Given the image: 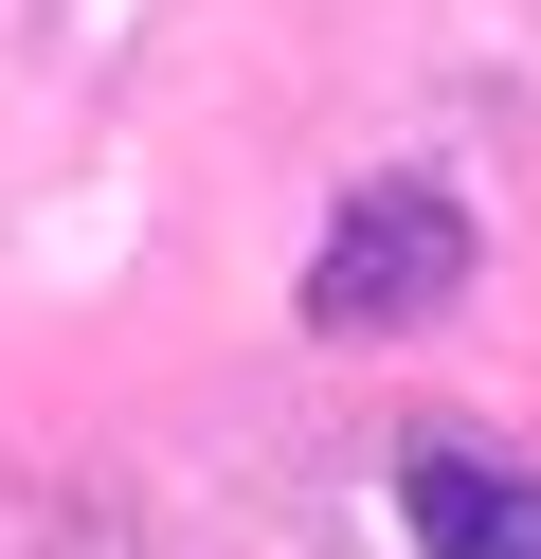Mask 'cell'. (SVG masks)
<instances>
[{
    "label": "cell",
    "instance_id": "cell-1",
    "mask_svg": "<svg viewBox=\"0 0 541 559\" xmlns=\"http://www.w3.org/2000/svg\"><path fill=\"white\" fill-rule=\"evenodd\" d=\"M451 289H469V199L451 181H361L343 217H325V253H307V325L325 343H397Z\"/></svg>",
    "mask_w": 541,
    "mask_h": 559
},
{
    "label": "cell",
    "instance_id": "cell-2",
    "mask_svg": "<svg viewBox=\"0 0 541 559\" xmlns=\"http://www.w3.org/2000/svg\"><path fill=\"white\" fill-rule=\"evenodd\" d=\"M397 523H415L433 559H541V469H505V451H469V433H415L397 451Z\"/></svg>",
    "mask_w": 541,
    "mask_h": 559
}]
</instances>
